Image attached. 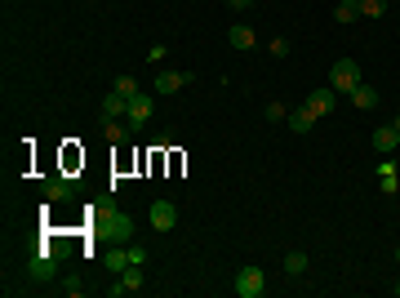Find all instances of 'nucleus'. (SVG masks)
Masks as SVG:
<instances>
[{
    "label": "nucleus",
    "instance_id": "1",
    "mask_svg": "<svg viewBox=\"0 0 400 298\" xmlns=\"http://www.w3.org/2000/svg\"><path fill=\"white\" fill-rule=\"evenodd\" d=\"M93 214H98L93 222H98V231H102L107 240L125 245V240L133 236V218H129V214H120V209H93Z\"/></svg>",
    "mask_w": 400,
    "mask_h": 298
},
{
    "label": "nucleus",
    "instance_id": "2",
    "mask_svg": "<svg viewBox=\"0 0 400 298\" xmlns=\"http://www.w3.org/2000/svg\"><path fill=\"white\" fill-rule=\"evenodd\" d=\"M329 85H333V94H351V89L360 85V67L351 58H338L329 67Z\"/></svg>",
    "mask_w": 400,
    "mask_h": 298
},
{
    "label": "nucleus",
    "instance_id": "3",
    "mask_svg": "<svg viewBox=\"0 0 400 298\" xmlns=\"http://www.w3.org/2000/svg\"><path fill=\"white\" fill-rule=\"evenodd\" d=\"M236 294H241V298H263L267 294L263 267H241V272H236Z\"/></svg>",
    "mask_w": 400,
    "mask_h": 298
},
{
    "label": "nucleus",
    "instance_id": "4",
    "mask_svg": "<svg viewBox=\"0 0 400 298\" xmlns=\"http://www.w3.org/2000/svg\"><path fill=\"white\" fill-rule=\"evenodd\" d=\"M147 120H151V94H142V89H138V94L129 98V116H125L129 134H138V129L147 125Z\"/></svg>",
    "mask_w": 400,
    "mask_h": 298
},
{
    "label": "nucleus",
    "instance_id": "5",
    "mask_svg": "<svg viewBox=\"0 0 400 298\" xmlns=\"http://www.w3.org/2000/svg\"><path fill=\"white\" fill-rule=\"evenodd\" d=\"M333 98H338V94H333V85H320V89H311V94H307V102H302V107H307L311 111V116H329V111H333Z\"/></svg>",
    "mask_w": 400,
    "mask_h": 298
},
{
    "label": "nucleus",
    "instance_id": "6",
    "mask_svg": "<svg viewBox=\"0 0 400 298\" xmlns=\"http://www.w3.org/2000/svg\"><path fill=\"white\" fill-rule=\"evenodd\" d=\"M174 222H178L174 200H151V227H156V231H174Z\"/></svg>",
    "mask_w": 400,
    "mask_h": 298
},
{
    "label": "nucleus",
    "instance_id": "7",
    "mask_svg": "<svg viewBox=\"0 0 400 298\" xmlns=\"http://www.w3.org/2000/svg\"><path fill=\"white\" fill-rule=\"evenodd\" d=\"M54 258H58L54 249H49V254H45V249H41V254H32V263H27L32 281H54V272H58V267H54Z\"/></svg>",
    "mask_w": 400,
    "mask_h": 298
},
{
    "label": "nucleus",
    "instance_id": "8",
    "mask_svg": "<svg viewBox=\"0 0 400 298\" xmlns=\"http://www.w3.org/2000/svg\"><path fill=\"white\" fill-rule=\"evenodd\" d=\"M183 85H192V71H156V94H178Z\"/></svg>",
    "mask_w": 400,
    "mask_h": 298
},
{
    "label": "nucleus",
    "instance_id": "9",
    "mask_svg": "<svg viewBox=\"0 0 400 298\" xmlns=\"http://www.w3.org/2000/svg\"><path fill=\"white\" fill-rule=\"evenodd\" d=\"M369 143H374V147H378V152H383V156H392L396 147H400V134H396V125H378Z\"/></svg>",
    "mask_w": 400,
    "mask_h": 298
},
{
    "label": "nucleus",
    "instance_id": "10",
    "mask_svg": "<svg viewBox=\"0 0 400 298\" xmlns=\"http://www.w3.org/2000/svg\"><path fill=\"white\" fill-rule=\"evenodd\" d=\"M120 116H129V98L111 89V94L102 98V120H120Z\"/></svg>",
    "mask_w": 400,
    "mask_h": 298
},
{
    "label": "nucleus",
    "instance_id": "11",
    "mask_svg": "<svg viewBox=\"0 0 400 298\" xmlns=\"http://www.w3.org/2000/svg\"><path fill=\"white\" fill-rule=\"evenodd\" d=\"M102 267H107V272H125V267H133V258H129V249H120V245H111L107 254H102Z\"/></svg>",
    "mask_w": 400,
    "mask_h": 298
},
{
    "label": "nucleus",
    "instance_id": "12",
    "mask_svg": "<svg viewBox=\"0 0 400 298\" xmlns=\"http://www.w3.org/2000/svg\"><path fill=\"white\" fill-rule=\"evenodd\" d=\"M227 41H232V49H254V41H258V32L245 23H236L232 32H227Z\"/></svg>",
    "mask_w": 400,
    "mask_h": 298
},
{
    "label": "nucleus",
    "instance_id": "13",
    "mask_svg": "<svg viewBox=\"0 0 400 298\" xmlns=\"http://www.w3.org/2000/svg\"><path fill=\"white\" fill-rule=\"evenodd\" d=\"M351 102H356L360 111H374V107H378V89H374V85H365V80H360V85L351 89Z\"/></svg>",
    "mask_w": 400,
    "mask_h": 298
},
{
    "label": "nucleus",
    "instance_id": "14",
    "mask_svg": "<svg viewBox=\"0 0 400 298\" xmlns=\"http://www.w3.org/2000/svg\"><path fill=\"white\" fill-rule=\"evenodd\" d=\"M71 179H49V183H45V200H54V205H58V200H71Z\"/></svg>",
    "mask_w": 400,
    "mask_h": 298
},
{
    "label": "nucleus",
    "instance_id": "15",
    "mask_svg": "<svg viewBox=\"0 0 400 298\" xmlns=\"http://www.w3.org/2000/svg\"><path fill=\"white\" fill-rule=\"evenodd\" d=\"M289 129L293 134H311V129H316V116H311L307 107H293L289 111Z\"/></svg>",
    "mask_w": 400,
    "mask_h": 298
},
{
    "label": "nucleus",
    "instance_id": "16",
    "mask_svg": "<svg viewBox=\"0 0 400 298\" xmlns=\"http://www.w3.org/2000/svg\"><path fill=\"white\" fill-rule=\"evenodd\" d=\"M378 187H383L387 196H396L400 179H396V165H392V161H383V165H378Z\"/></svg>",
    "mask_w": 400,
    "mask_h": 298
},
{
    "label": "nucleus",
    "instance_id": "17",
    "mask_svg": "<svg viewBox=\"0 0 400 298\" xmlns=\"http://www.w3.org/2000/svg\"><path fill=\"white\" fill-rule=\"evenodd\" d=\"M333 18H338V23H356V18H360V0H338Z\"/></svg>",
    "mask_w": 400,
    "mask_h": 298
},
{
    "label": "nucleus",
    "instance_id": "18",
    "mask_svg": "<svg viewBox=\"0 0 400 298\" xmlns=\"http://www.w3.org/2000/svg\"><path fill=\"white\" fill-rule=\"evenodd\" d=\"M285 272H289V276H302V272H307V254H302V249L285 254Z\"/></svg>",
    "mask_w": 400,
    "mask_h": 298
},
{
    "label": "nucleus",
    "instance_id": "19",
    "mask_svg": "<svg viewBox=\"0 0 400 298\" xmlns=\"http://www.w3.org/2000/svg\"><path fill=\"white\" fill-rule=\"evenodd\" d=\"M120 281H125V290L133 294V290H142V267L133 263V267H125V272H120Z\"/></svg>",
    "mask_w": 400,
    "mask_h": 298
},
{
    "label": "nucleus",
    "instance_id": "20",
    "mask_svg": "<svg viewBox=\"0 0 400 298\" xmlns=\"http://www.w3.org/2000/svg\"><path fill=\"white\" fill-rule=\"evenodd\" d=\"M387 14V0H360V18H383Z\"/></svg>",
    "mask_w": 400,
    "mask_h": 298
},
{
    "label": "nucleus",
    "instance_id": "21",
    "mask_svg": "<svg viewBox=\"0 0 400 298\" xmlns=\"http://www.w3.org/2000/svg\"><path fill=\"white\" fill-rule=\"evenodd\" d=\"M116 94L133 98V94H138V80H133V76H120V80H116Z\"/></svg>",
    "mask_w": 400,
    "mask_h": 298
},
{
    "label": "nucleus",
    "instance_id": "22",
    "mask_svg": "<svg viewBox=\"0 0 400 298\" xmlns=\"http://www.w3.org/2000/svg\"><path fill=\"white\" fill-rule=\"evenodd\" d=\"M63 294H85V281H80V276H67V281H63Z\"/></svg>",
    "mask_w": 400,
    "mask_h": 298
},
{
    "label": "nucleus",
    "instance_id": "23",
    "mask_svg": "<svg viewBox=\"0 0 400 298\" xmlns=\"http://www.w3.org/2000/svg\"><path fill=\"white\" fill-rule=\"evenodd\" d=\"M289 111H285V102H267V120H285Z\"/></svg>",
    "mask_w": 400,
    "mask_h": 298
},
{
    "label": "nucleus",
    "instance_id": "24",
    "mask_svg": "<svg viewBox=\"0 0 400 298\" xmlns=\"http://www.w3.org/2000/svg\"><path fill=\"white\" fill-rule=\"evenodd\" d=\"M120 294H129V290H125V281L116 276V285H107V298H120Z\"/></svg>",
    "mask_w": 400,
    "mask_h": 298
},
{
    "label": "nucleus",
    "instance_id": "25",
    "mask_svg": "<svg viewBox=\"0 0 400 298\" xmlns=\"http://www.w3.org/2000/svg\"><path fill=\"white\" fill-rule=\"evenodd\" d=\"M232 5H236V9H249V5H254V0H232Z\"/></svg>",
    "mask_w": 400,
    "mask_h": 298
},
{
    "label": "nucleus",
    "instance_id": "26",
    "mask_svg": "<svg viewBox=\"0 0 400 298\" xmlns=\"http://www.w3.org/2000/svg\"><path fill=\"white\" fill-rule=\"evenodd\" d=\"M392 125H396V134H400V116H396V120H392Z\"/></svg>",
    "mask_w": 400,
    "mask_h": 298
},
{
    "label": "nucleus",
    "instance_id": "27",
    "mask_svg": "<svg viewBox=\"0 0 400 298\" xmlns=\"http://www.w3.org/2000/svg\"><path fill=\"white\" fill-rule=\"evenodd\" d=\"M396 263H400V249H396Z\"/></svg>",
    "mask_w": 400,
    "mask_h": 298
},
{
    "label": "nucleus",
    "instance_id": "28",
    "mask_svg": "<svg viewBox=\"0 0 400 298\" xmlns=\"http://www.w3.org/2000/svg\"><path fill=\"white\" fill-rule=\"evenodd\" d=\"M396 298H400V285H396Z\"/></svg>",
    "mask_w": 400,
    "mask_h": 298
}]
</instances>
